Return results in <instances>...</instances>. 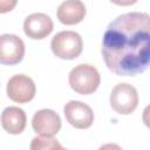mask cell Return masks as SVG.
I'll list each match as a JSON object with an SVG mask.
<instances>
[{
	"label": "cell",
	"mask_w": 150,
	"mask_h": 150,
	"mask_svg": "<svg viewBox=\"0 0 150 150\" xmlns=\"http://www.w3.org/2000/svg\"><path fill=\"white\" fill-rule=\"evenodd\" d=\"M63 112L68 123L77 129H87L91 127L94 122V112L91 108L80 101H69L64 105Z\"/></svg>",
	"instance_id": "52a82bcc"
},
{
	"label": "cell",
	"mask_w": 150,
	"mask_h": 150,
	"mask_svg": "<svg viewBox=\"0 0 150 150\" xmlns=\"http://www.w3.org/2000/svg\"><path fill=\"white\" fill-rule=\"evenodd\" d=\"M100 82V73L91 64H79L69 73V84L71 89L81 95L93 94L98 88Z\"/></svg>",
	"instance_id": "7a4b0ae2"
},
{
	"label": "cell",
	"mask_w": 150,
	"mask_h": 150,
	"mask_svg": "<svg viewBox=\"0 0 150 150\" xmlns=\"http://www.w3.org/2000/svg\"><path fill=\"white\" fill-rule=\"evenodd\" d=\"M53 53L64 60H73L80 56L83 48L82 38L79 33L73 30H63L57 33L50 42Z\"/></svg>",
	"instance_id": "3957f363"
},
{
	"label": "cell",
	"mask_w": 150,
	"mask_h": 150,
	"mask_svg": "<svg viewBox=\"0 0 150 150\" xmlns=\"http://www.w3.org/2000/svg\"><path fill=\"white\" fill-rule=\"evenodd\" d=\"M25 55L23 41L14 34H2L0 36V62L2 64H16Z\"/></svg>",
	"instance_id": "8992f818"
},
{
	"label": "cell",
	"mask_w": 150,
	"mask_h": 150,
	"mask_svg": "<svg viewBox=\"0 0 150 150\" xmlns=\"http://www.w3.org/2000/svg\"><path fill=\"white\" fill-rule=\"evenodd\" d=\"M32 127L39 135L55 136L61 129V118L54 110L42 109L34 114Z\"/></svg>",
	"instance_id": "ba28073f"
},
{
	"label": "cell",
	"mask_w": 150,
	"mask_h": 150,
	"mask_svg": "<svg viewBox=\"0 0 150 150\" xmlns=\"http://www.w3.org/2000/svg\"><path fill=\"white\" fill-rule=\"evenodd\" d=\"M57 19L63 25H76L84 19L86 7L81 0H66L56 11Z\"/></svg>",
	"instance_id": "30bf717a"
},
{
	"label": "cell",
	"mask_w": 150,
	"mask_h": 150,
	"mask_svg": "<svg viewBox=\"0 0 150 150\" xmlns=\"http://www.w3.org/2000/svg\"><path fill=\"white\" fill-rule=\"evenodd\" d=\"M7 95L16 103H27L35 96V84L27 75H14L7 83Z\"/></svg>",
	"instance_id": "5b68a950"
},
{
	"label": "cell",
	"mask_w": 150,
	"mask_h": 150,
	"mask_svg": "<svg viewBox=\"0 0 150 150\" xmlns=\"http://www.w3.org/2000/svg\"><path fill=\"white\" fill-rule=\"evenodd\" d=\"M110 1L118 6H130V5H134L137 0H110Z\"/></svg>",
	"instance_id": "9a60e30c"
},
{
	"label": "cell",
	"mask_w": 150,
	"mask_h": 150,
	"mask_svg": "<svg viewBox=\"0 0 150 150\" xmlns=\"http://www.w3.org/2000/svg\"><path fill=\"white\" fill-rule=\"evenodd\" d=\"M102 56L120 76H135L150 67V15L132 12L111 21L103 35Z\"/></svg>",
	"instance_id": "6da1fadb"
},
{
	"label": "cell",
	"mask_w": 150,
	"mask_h": 150,
	"mask_svg": "<svg viewBox=\"0 0 150 150\" xmlns=\"http://www.w3.org/2000/svg\"><path fill=\"white\" fill-rule=\"evenodd\" d=\"M18 0H0V13H7L16 6Z\"/></svg>",
	"instance_id": "4fadbf2b"
},
{
	"label": "cell",
	"mask_w": 150,
	"mask_h": 150,
	"mask_svg": "<svg viewBox=\"0 0 150 150\" xmlns=\"http://www.w3.org/2000/svg\"><path fill=\"white\" fill-rule=\"evenodd\" d=\"M26 112L19 107H8L1 114L2 128L12 135L21 134L26 128Z\"/></svg>",
	"instance_id": "8fae6325"
},
{
	"label": "cell",
	"mask_w": 150,
	"mask_h": 150,
	"mask_svg": "<svg viewBox=\"0 0 150 150\" xmlns=\"http://www.w3.org/2000/svg\"><path fill=\"white\" fill-rule=\"evenodd\" d=\"M142 118H143L144 124L150 129V104H149L148 107H145V109H144V111H143Z\"/></svg>",
	"instance_id": "5bb4252c"
},
{
	"label": "cell",
	"mask_w": 150,
	"mask_h": 150,
	"mask_svg": "<svg viewBox=\"0 0 150 150\" xmlns=\"http://www.w3.org/2000/svg\"><path fill=\"white\" fill-rule=\"evenodd\" d=\"M110 105L121 115L131 114L138 105V94L136 88L128 83L116 84L110 94Z\"/></svg>",
	"instance_id": "277c9868"
},
{
	"label": "cell",
	"mask_w": 150,
	"mask_h": 150,
	"mask_svg": "<svg viewBox=\"0 0 150 150\" xmlns=\"http://www.w3.org/2000/svg\"><path fill=\"white\" fill-rule=\"evenodd\" d=\"M30 149L32 150H62L63 146L55 139L53 136H43L40 135L35 138H33L30 143Z\"/></svg>",
	"instance_id": "7c38bea8"
},
{
	"label": "cell",
	"mask_w": 150,
	"mask_h": 150,
	"mask_svg": "<svg viewBox=\"0 0 150 150\" xmlns=\"http://www.w3.org/2000/svg\"><path fill=\"white\" fill-rule=\"evenodd\" d=\"M25 34L34 40H41L48 36L53 30L52 19L43 13H33L23 22Z\"/></svg>",
	"instance_id": "9c48e42d"
}]
</instances>
